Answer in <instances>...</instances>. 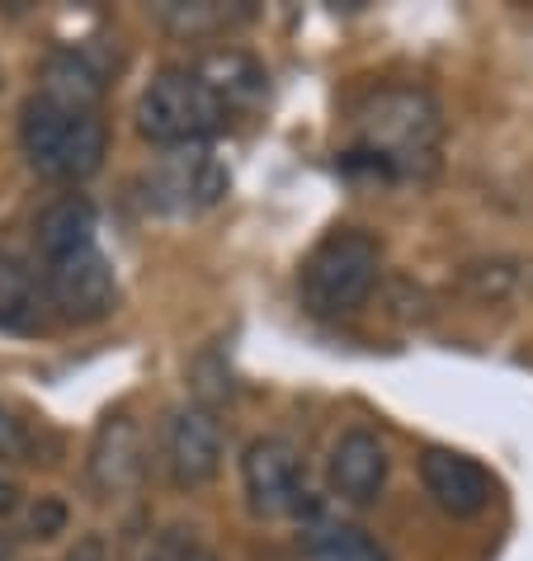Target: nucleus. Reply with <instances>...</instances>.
<instances>
[{
    "instance_id": "obj_1",
    "label": "nucleus",
    "mask_w": 533,
    "mask_h": 561,
    "mask_svg": "<svg viewBox=\"0 0 533 561\" xmlns=\"http://www.w3.org/2000/svg\"><path fill=\"white\" fill-rule=\"evenodd\" d=\"M444 118L420 85H383L354 104V147L387 175H416L434 165Z\"/></svg>"
},
{
    "instance_id": "obj_2",
    "label": "nucleus",
    "mask_w": 533,
    "mask_h": 561,
    "mask_svg": "<svg viewBox=\"0 0 533 561\" xmlns=\"http://www.w3.org/2000/svg\"><path fill=\"white\" fill-rule=\"evenodd\" d=\"M20 147L43 180L81 184L104 165L109 128H104L100 114L61 108L53 100L34 95L24 104V118H20Z\"/></svg>"
},
{
    "instance_id": "obj_3",
    "label": "nucleus",
    "mask_w": 533,
    "mask_h": 561,
    "mask_svg": "<svg viewBox=\"0 0 533 561\" xmlns=\"http://www.w3.org/2000/svg\"><path fill=\"white\" fill-rule=\"evenodd\" d=\"M227 114L231 108L213 95V85L194 67H166L151 76L137 100V133L166 151H184L223 133Z\"/></svg>"
},
{
    "instance_id": "obj_4",
    "label": "nucleus",
    "mask_w": 533,
    "mask_h": 561,
    "mask_svg": "<svg viewBox=\"0 0 533 561\" xmlns=\"http://www.w3.org/2000/svg\"><path fill=\"white\" fill-rule=\"evenodd\" d=\"M378 274H383L378 237H368L359 227H340L326 241H317V251L303 260V302L317 317H350L378 288Z\"/></svg>"
},
{
    "instance_id": "obj_5",
    "label": "nucleus",
    "mask_w": 533,
    "mask_h": 561,
    "mask_svg": "<svg viewBox=\"0 0 533 561\" xmlns=\"http://www.w3.org/2000/svg\"><path fill=\"white\" fill-rule=\"evenodd\" d=\"M227 194V165L217 161L208 147H184L166 151L147 175H143V198L151 213L166 217H190L213 208Z\"/></svg>"
},
{
    "instance_id": "obj_6",
    "label": "nucleus",
    "mask_w": 533,
    "mask_h": 561,
    "mask_svg": "<svg viewBox=\"0 0 533 561\" xmlns=\"http://www.w3.org/2000/svg\"><path fill=\"white\" fill-rule=\"evenodd\" d=\"M43 293H48V307L71 325L104 321L118 302L114 270H109V260L95 245L61 260H43Z\"/></svg>"
},
{
    "instance_id": "obj_7",
    "label": "nucleus",
    "mask_w": 533,
    "mask_h": 561,
    "mask_svg": "<svg viewBox=\"0 0 533 561\" xmlns=\"http://www.w3.org/2000/svg\"><path fill=\"white\" fill-rule=\"evenodd\" d=\"M223 425H217L213 411L203 407H175L166 415L161 425V462L175 486H203V481L217 477V467H223Z\"/></svg>"
},
{
    "instance_id": "obj_8",
    "label": "nucleus",
    "mask_w": 533,
    "mask_h": 561,
    "mask_svg": "<svg viewBox=\"0 0 533 561\" xmlns=\"http://www.w3.org/2000/svg\"><path fill=\"white\" fill-rule=\"evenodd\" d=\"M241 486H246V505L260 519L293 514L297 501H303V462H297V448L288 439H274V434L256 439L241 454Z\"/></svg>"
},
{
    "instance_id": "obj_9",
    "label": "nucleus",
    "mask_w": 533,
    "mask_h": 561,
    "mask_svg": "<svg viewBox=\"0 0 533 561\" xmlns=\"http://www.w3.org/2000/svg\"><path fill=\"white\" fill-rule=\"evenodd\" d=\"M420 481H426L430 501L444 514H453V519H473L496 495L486 467H477L463 454H449V448H430V454L420 458Z\"/></svg>"
},
{
    "instance_id": "obj_10",
    "label": "nucleus",
    "mask_w": 533,
    "mask_h": 561,
    "mask_svg": "<svg viewBox=\"0 0 533 561\" xmlns=\"http://www.w3.org/2000/svg\"><path fill=\"white\" fill-rule=\"evenodd\" d=\"M147 472V444L143 430H137L133 415H104V425L95 430V444H90V481L104 495H123L133 491Z\"/></svg>"
},
{
    "instance_id": "obj_11",
    "label": "nucleus",
    "mask_w": 533,
    "mask_h": 561,
    "mask_svg": "<svg viewBox=\"0 0 533 561\" xmlns=\"http://www.w3.org/2000/svg\"><path fill=\"white\" fill-rule=\"evenodd\" d=\"M383 481H387V448L378 434H368V430H344L336 448H331V486L336 495H344V501H354V505H368V501H378V491H383Z\"/></svg>"
},
{
    "instance_id": "obj_12",
    "label": "nucleus",
    "mask_w": 533,
    "mask_h": 561,
    "mask_svg": "<svg viewBox=\"0 0 533 561\" xmlns=\"http://www.w3.org/2000/svg\"><path fill=\"white\" fill-rule=\"evenodd\" d=\"M48 293L43 274L29 270L20 255L0 251V331L10 335H38L48 325Z\"/></svg>"
},
{
    "instance_id": "obj_13",
    "label": "nucleus",
    "mask_w": 533,
    "mask_h": 561,
    "mask_svg": "<svg viewBox=\"0 0 533 561\" xmlns=\"http://www.w3.org/2000/svg\"><path fill=\"white\" fill-rule=\"evenodd\" d=\"M43 100H53L61 108H81V114H100L104 100V71L90 61L81 48H61L43 61Z\"/></svg>"
},
{
    "instance_id": "obj_14",
    "label": "nucleus",
    "mask_w": 533,
    "mask_h": 561,
    "mask_svg": "<svg viewBox=\"0 0 533 561\" xmlns=\"http://www.w3.org/2000/svg\"><path fill=\"white\" fill-rule=\"evenodd\" d=\"M38 251L43 260H61V255H76L86 245H95V204L86 194H61L57 204H48L38 213Z\"/></svg>"
},
{
    "instance_id": "obj_15",
    "label": "nucleus",
    "mask_w": 533,
    "mask_h": 561,
    "mask_svg": "<svg viewBox=\"0 0 533 561\" xmlns=\"http://www.w3.org/2000/svg\"><path fill=\"white\" fill-rule=\"evenodd\" d=\"M203 81L213 85V95L223 100L227 108L237 104V100H256L260 90H264V71L256 67L250 57H241V53H213L203 67H194Z\"/></svg>"
},
{
    "instance_id": "obj_16",
    "label": "nucleus",
    "mask_w": 533,
    "mask_h": 561,
    "mask_svg": "<svg viewBox=\"0 0 533 561\" xmlns=\"http://www.w3.org/2000/svg\"><path fill=\"white\" fill-rule=\"evenodd\" d=\"M307 548H311V557H317V561H387V552L364 534V528H354V524H321V528H311Z\"/></svg>"
},
{
    "instance_id": "obj_17",
    "label": "nucleus",
    "mask_w": 533,
    "mask_h": 561,
    "mask_svg": "<svg viewBox=\"0 0 533 561\" xmlns=\"http://www.w3.org/2000/svg\"><path fill=\"white\" fill-rule=\"evenodd\" d=\"M250 10H223V5H213V0H199V5H180V0H166V5H156V20H161L166 28H175V34H217V28H227V24H237L246 20Z\"/></svg>"
},
{
    "instance_id": "obj_18",
    "label": "nucleus",
    "mask_w": 533,
    "mask_h": 561,
    "mask_svg": "<svg viewBox=\"0 0 533 561\" xmlns=\"http://www.w3.org/2000/svg\"><path fill=\"white\" fill-rule=\"evenodd\" d=\"M38 434L24 415L0 407V462H38Z\"/></svg>"
},
{
    "instance_id": "obj_19",
    "label": "nucleus",
    "mask_w": 533,
    "mask_h": 561,
    "mask_svg": "<svg viewBox=\"0 0 533 561\" xmlns=\"http://www.w3.org/2000/svg\"><path fill=\"white\" fill-rule=\"evenodd\" d=\"M143 561H217V557L203 548V542L190 534V528H166V534L147 548Z\"/></svg>"
},
{
    "instance_id": "obj_20",
    "label": "nucleus",
    "mask_w": 533,
    "mask_h": 561,
    "mask_svg": "<svg viewBox=\"0 0 533 561\" xmlns=\"http://www.w3.org/2000/svg\"><path fill=\"white\" fill-rule=\"evenodd\" d=\"M463 284L477 293V298H506L514 288V264L496 260V264H467L463 270Z\"/></svg>"
},
{
    "instance_id": "obj_21",
    "label": "nucleus",
    "mask_w": 533,
    "mask_h": 561,
    "mask_svg": "<svg viewBox=\"0 0 533 561\" xmlns=\"http://www.w3.org/2000/svg\"><path fill=\"white\" fill-rule=\"evenodd\" d=\"M61 524H67V505H61V501H48V495H43V501L29 510V534H34V538L61 534Z\"/></svg>"
},
{
    "instance_id": "obj_22",
    "label": "nucleus",
    "mask_w": 533,
    "mask_h": 561,
    "mask_svg": "<svg viewBox=\"0 0 533 561\" xmlns=\"http://www.w3.org/2000/svg\"><path fill=\"white\" fill-rule=\"evenodd\" d=\"M61 561H114V557H109V542L100 534H86V538H76V548Z\"/></svg>"
},
{
    "instance_id": "obj_23",
    "label": "nucleus",
    "mask_w": 533,
    "mask_h": 561,
    "mask_svg": "<svg viewBox=\"0 0 533 561\" xmlns=\"http://www.w3.org/2000/svg\"><path fill=\"white\" fill-rule=\"evenodd\" d=\"M14 510H20V481H14L10 472H0V519L14 514Z\"/></svg>"
},
{
    "instance_id": "obj_24",
    "label": "nucleus",
    "mask_w": 533,
    "mask_h": 561,
    "mask_svg": "<svg viewBox=\"0 0 533 561\" xmlns=\"http://www.w3.org/2000/svg\"><path fill=\"white\" fill-rule=\"evenodd\" d=\"M14 557V542H10V534H0V561H10Z\"/></svg>"
}]
</instances>
